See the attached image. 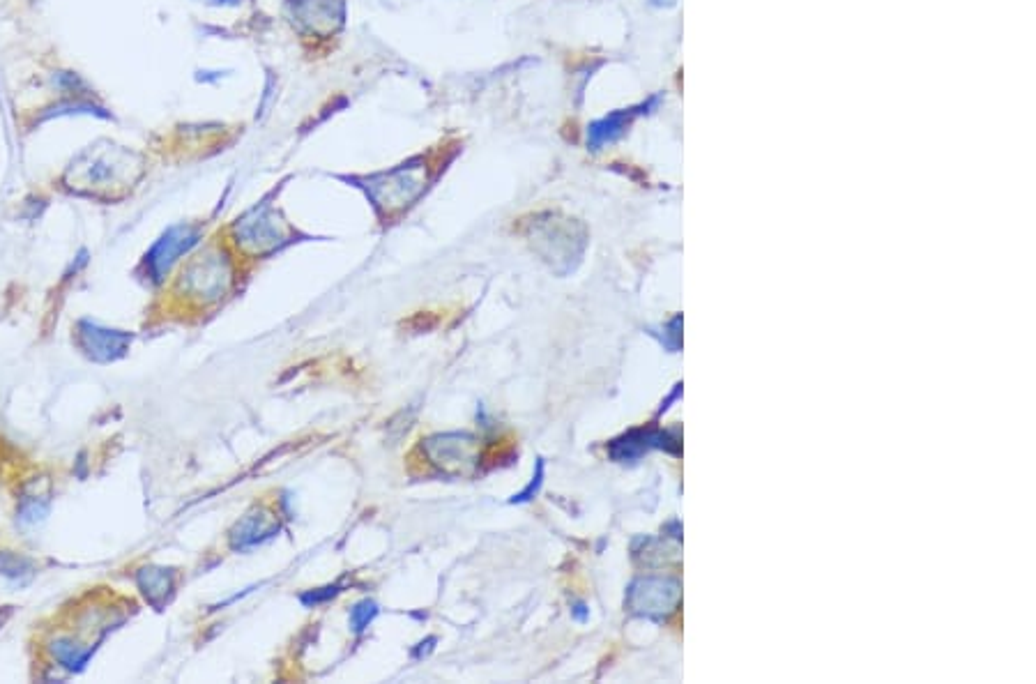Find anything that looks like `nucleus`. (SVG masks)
<instances>
[{"mask_svg":"<svg viewBox=\"0 0 1036 684\" xmlns=\"http://www.w3.org/2000/svg\"><path fill=\"white\" fill-rule=\"evenodd\" d=\"M134 155L113 143H97L81 152L67 169V185L86 194H102L132 182Z\"/></svg>","mask_w":1036,"mask_h":684,"instance_id":"nucleus-1","label":"nucleus"},{"mask_svg":"<svg viewBox=\"0 0 1036 684\" xmlns=\"http://www.w3.org/2000/svg\"><path fill=\"white\" fill-rule=\"evenodd\" d=\"M235 284V265L222 247H208L182 268L175 293L194 307H212L222 302Z\"/></svg>","mask_w":1036,"mask_h":684,"instance_id":"nucleus-2","label":"nucleus"},{"mask_svg":"<svg viewBox=\"0 0 1036 684\" xmlns=\"http://www.w3.org/2000/svg\"><path fill=\"white\" fill-rule=\"evenodd\" d=\"M424 459L445 475H468L479 466V438L470 433H436L422 440Z\"/></svg>","mask_w":1036,"mask_h":684,"instance_id":"nucleus-3","label":"nucleus"},{"mask_svg":"<svg viewBox=\"0 0 1036 684\" xmlns=\"http://www.w3.org/2000/svg\"><path fill=\"white\" fill-rule=\"evenodd\" d=\"M426 187V166L424 164H408L399 166L390 173H380L376 178H369L367 192L371 201L385 212L403 210L413 203Z\"/></svg>","mask_w":1036,"mask_h":684,"instance_id":"nucleus-4","label":"nucleus"},{"mask_svg":"<svg viewBox=\"0 0 1036 684\" xmlns=\"http://www.w3.org/2000/svg\"><path fill=\"white\" fill-rule=\"evenodd\" d=\"M680 581L670 576H643L629 585L627 606L634 615L650 620H664L680 604Z\"/></svg>","mask_w":1036,"mask_h":684,"instance_id":"nucleus-5","label":"nucleus"},{"mask_svg":"<svg viewBox=\"0 0 1036 684\" xmlns=\"http://www.w3.org/2000/svg\"><path fill=\"white\" fill-rule=\"evenodd\" d=\"M235 242L251 254H265L286 242V224L270 205L251 210L233 228Z\"/></svg>","mask_w":1036,"mask_h":684,"instance_id":"nucleus-6","label":"nucleus"},{"mask_svg":"<svg viewBox=\"0 0 1036 684\" xmlns=\"http://www.w3.org/2000/svg\"><path fill=\"white\" fill-rule=\"evenodd\" d=\"M198 238H201V228L198 226L180 224V226L169 228V231H166L162 238L155 242V247H152L150 254L146 256L150 279L162 281L166 275H169V270L173 268V265L198 245Z\"/></svg>","mask_w":1036,"mask_h":684,"instance_id":"nucleus-7","label":"nucleus"},{"mask_svg":"<svg viewBox=\"0 0 1036 684\" xmlns=\"http://www.w3.org/2000/svg\"><path fill=\"white\" fill-rule=\"evenodd\" d=\"M652 450L680 454V438H675L673 433L668 431L647 427L631 429L608 445V454H611V459L617 463H634L638 459H643V456Z\"/></svg>","mask_w":1036,"mask_h":684,"instance_id":"nucleus-8","label":"nucleus"},{"mask_svg":"<svg viewBox=\"0 0 1036 684\" xmlns=\"http://www.w3.org/2000/svg\"><path fill=\"white\" fill-rule=\"evenodd\" d=\"M295 19L309 30H334L344 19V7L337 0H291Z\"/></svg>","mask_w":1036,"mask_h":684,"instance_id":"nucleus-9","label":"nucleus"},{"mask_svg":"<svg viewBox=\"0 0 1036 684\" xmlns=\"http://www.w3.org/2000/svg\"><path fill=\"white\" fill-rule=\"evenodd\" d=\"M279 523L268 509H254V512L247 514L235 530L231 532V542L235 549H251V546H258L268 542L274 535H277Z\"/></svg>","mask_w":1036,"mask_h":684,"instance_id":"nucleus-10","label":"nucleus"},{"mask_svg":"<svg viewBox=\"0 0 1036 684\" xmlns=\"http://www.w3.org/2000/svg\"><path fill=\"white\" fill-rule=\"evenodd\" d=\"M139 583H141L143 592H146V597L155 604L159 602V599H166V595L173 590V576L169 569H157V567L143 569L139 576Z\"/></svg>","mask_w":1036,"mask_h":684,"instance_id":"nucleus-11","label":"nucleus"},{"mask_svg":"<svg viewBox=\"0 0 1036 684\" xmlns=\"http://www.w3.org/2000/svg\"><path fill=\"white\" fill-rule=\"evenodd\" d=\"M378 615V604L371 602V599H362V602H357L353 608H350V629H353L355 634H364L369 629V625L373 620H376Z\"/></svg>","mask_w":1036,"mask_h":684,"instance_id":"nucleus-12","label":"nucleus"},{"mask_svg":"<svg viewBox=\"0 0 1036 684\" xmlns=\"http://www.w3.org/2000/svg\"><path fill=\"white\" fill-rule=\"evenodd\" d=\"M542 484H544V461L539 459V461H537V470H535V475H532V482H530L528 486H525V489H523L521 493H518V496H514V498H512V503H514V505L530 503V500L535 498L537 493H539V489H542Z\"/></svg>","mask_w":1036,"mask_h":684,"instance_id":"nucleus-13","label":"nucleus"},{"mask_svg":"<svg viewBox=\"0 0 1036 684\" xmlns=\"http://www.w3.org/2000/svg\"><path fill=\"white\" fill-rule=\"evenodd\" d=\"M664 330H666V334L664 337H659V341L668 348L670 353H677L682 344V316H675L673 321L664 325Z\"/></svg>","mask_w":1036,"mask_h":684,"instance_id":"nucleus-14","label":"nucleus"},{"mask_svg":"<svg viewBox=\"0 0 1036 684\" xmlns=\"http://www.w3.org/2000/svg\"><path fill=\"white\" fill-rule=\"evenodd\" d=\"M341 592V585H325V588H318V590H309L304 592V595L300 597V602L307 606V608H314L318 604H325L327 599L337 597Z\"/></svg>","mask_w":1036,"mask_h":684,"instance_id":"nucleus-15","label":"nucleus"},{"mask_svg":"<svg viewBox=\"0 0 1036 684\" xmlns=\"http://www.w3.org/2000/svg\"><path fill=\"white\" fill-rule=\"evenodd\" d=\"M574 613H576V618H578V620H585V615H588V611H585V606H583V604H578Z\"/></svg>","mask_w":1036,"mask_h":684,"instance_id":"nucleus-16","label":"nucleus"},{"mask_svg":"<svg viewBox=\"0 0 1036 684\" xmlns=\"http://www.w3.org/2000/svg\"><path fill=\"white\" fill-rule=\"evenodd\" d=\"M217 3H224V0H217Z\"/></svg>","mask_w":1036,"mask_h":684,"instance_id":"nucleus-17","label":"nucleus"}]
</instances>
